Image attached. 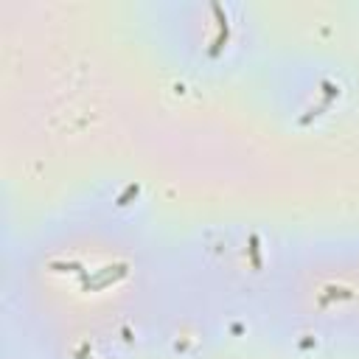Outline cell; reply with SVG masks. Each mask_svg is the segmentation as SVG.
Segmentation results:
<instances>
[{
	"mask_svg": "<svg viewBox=\"0 0 359 359\" xmlns=\"http://www.w3.org/2000/svg\"><path fill=\"white\" fill-rule=\"evenodd\" d=\"M146 247L112 224L73 222L42 233L22 255L8 297L39 359H118L154 314Z\"/></svg>",
	"mask_w": 359,
	"mask_h": 359,
	"instance_id": "6da1fadb",
	"label": "cell"
},
{
	"mask_svg": "<svg viewBox=\"0 0 359 359\" xmlns=\"http://www.w3.org/2000/svg\"><path fill=\"white\" fill-rule=\"evenodd\" d=\"M286 303L292 320L359 348V241L294 269Z\"/></svg>",
	"mask_w": 359,
	"mask_h": 359,
	"instance_id": "7a4b0ae2",
	"label": "cell"
}]
</instances>
